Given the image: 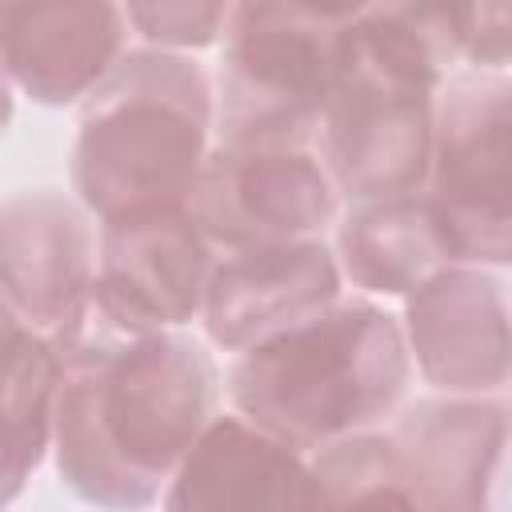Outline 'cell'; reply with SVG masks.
I'll list each match as a JSON object with an SVG mask.
<instances>
[{
  "label": "cell",
  "instance_id": "cell-1",
  "mask_svg": "<svg viewBox=\"0 0 512 512\" xmlns=\"http://www.w3.org/2000/svg\"><path fill=\"white\" fill-rule=\"evenodd\" d=\"M52 348V456L64 488L100 512H144L216 416L212 356L184 332L112 320L92 292Z\"/></svg>",
  "mask_w": 512,
  "mask_h": 512
},
{
  "label": "cell",
  "instance_id": "cell-2",
  "mask_svg": "<svg viewBox=\"0 0 512 512\" xmlns=\"http://www.w3.org/2000/svg\"><path fill=\"white\" fill-rule=\"evenodd\" d=\"M460 60V4H360L312 144L348 204L424 188L432 108Z\"/></svg>",
  "mask_w": 512,
  "mask_h": 512
},
{
  "label": "cell",
  "instance_id": "cell-3",
  "mask_svg": "<svg viewBox=\"0 0 512 512\" xmlns=\"http://www.w3.org/2000/svg\"><path fill=\"white\" fill-rule=\"evenodd\" d=\"M400 320L352 296L236 352L228 400L240 420L312 456L372 432L408 388Z\"/></svg>",
  "mask_w": 512,
  "mask_h": 512
},
{
  "label": "cell",
  "instance_id": "cell-4",
  "mask_svg": "<svg viewBox=\"0 0 512 512\" xmlns=\"http://www.w3.org/2000/svg\"><path fill=\"white\" fill-rule=\"evenodd\" d=\"M212 84L192 56L124 48L80 100L72 192L96 220L188 208L212 152Z\"/></svg>",
  "mask_w": 512,
  "mask_h": 512
},
{
  "label": "cell",
  "instance_id": "cell-5",
  "mask_svg": "<svg viewBox=\"0 0 512 512\" xmlns=\"http://www.w3.org/2000/svg\"><path fill=\"white\" fill-rule=\"evenodd\" d=\"M360 4H228L216 144L308 148L320 108L340 76L348 24Z\"/></svg>",
  "mask_w": 512,
  "mask_h": 512
},
{
  "label": "cell",
  "instance_id": "cell-6",
  "mask_svg": "<svg viewBox=\"0 0 512 512\" xmlns=\"http://www.w3.org/2000/svg\"><path fill=\"white\" fill-rule=\"evenodd\" d=\"M456 264L504 268L512 260V80L508 72H452L432 108L424 176Z\"/></svg>",
  "mask_w": 512,
  "mask_h": 512
},
{
  "label": "cell",
  "instance_id": "cell-7",
  "mask_svg": "<svg viewBox=\"0 0 512 512\" xmlns=\"http://www.w3.org/2000/svg\"><path fill=\"white\" fill-rule=\"evenodd\" d=\"M332 192L312 148L212 144L188 212L216 256L324 240L336 220Z\"/></svg>",
  "mask_w": 512,
  "mask_h": 512
},
{
  "label": "cell",
  "instance_id": "cell-8",
  "mask_svg": "<svg viewBox=\"0 0 512 512\" xmlns=\"http://www.w3.org/2000/svg\"><path fill=\"white\" fill-rule=\"evenodd\" d=\"M216 252L188 208H144L100 220L96 304L140 332H176L200 320Z\"/></svg>",
  "mask_w": 512,
  "mask_h": 512
},
{
  "label": "cell",
  "instance_id": "cell-9",
  "mask_svg": "<svg viewBox=\"0 0 512 512\" xmlns=\"http://www.w3.org/2000/svg\"><path fill=\"white\" fill-rule=\"evenodd\" d=\"M396 480L420 512H496L508 404L500 396H428L384 432Z\"/></svg>",
  "mask_w": 512,
  "mask_h": 512
},
{
  "label": "cell",
  "instance_id": "cell-10",
  "mask_svg": "<svg viewBox=\"0 0 512 512\" xmlns=\"http://www.w3.org/2000/svg\"><path fill=\"white\" fill-rule=\"evenodd\" d=\"M404 348L444 396H500L512 368L508 300L488 268L448 264L404 296Z\"/></svg>",
  "mask_w": 512,
  "mask_h": 512
},
{
  "label": "cell",
  "instance_id": "cell-11",
  "mask_svg": "<svg viewBox=\"0 0 512 512\" xmlns=\"http://www.w3.org/2000/svg\"><path fill=\"white\" fill-rule=\"evenodd\" d=\"M96 236L76 196L56 188L0 200V296L40 336H56L88 300Z\"/></svg>",
  "mask_w": 512,
  "mask_h": 512
},
{
  "label": "cell",
  "instance_id": "cell-12",
  "mask_svg": "<svg viewBox=\"0 0 512 512\" xmlns=\"http://www.w3.org/2000/svg\"><path fill=\"white\" fill-rule=\"evenodd\" d=\"M340 268L324 240L216 256L200 324L224 352H244L340 300Z\"/></svg>",
  "mask_w": 512,
  "mask_h": 512
},
{
  "label": "cell",
  "instance_id": "cell-13",
  "mask_svg": "<svg viewBox=\"0 0 512 512\" xmlns=\"http://www.w3.org/2000/svg\"><path fill=\"white\" fill-rule=\"evenodd\" d=\"M164 512H320L312 460L248 420L212 416L164 484Z\"/></svg>",
  "mask_w": 512,
  "mask_h": 512
},
{
  "label": "cell",
  "instance_id": "cell-14",
  "mask_svg": "<svg viewBox=\"0 0 512 512\" xmlns=\"http://www.w3.org/2000/svg\"><path fill=\"white\" fill-rule=\"evenodd\" d=\"M120 4H0V72L44 108L84 100L124 56Z\"/></svg>",
  "mask_w": 512,
  "mask_h": 512
},
{
  "label": "cell",
  "instance_id": "cell-15",
  "mask_svg": "<svg viewBox=\"0 0 512 512\" xmlns=\"http://www.w3.org/2000/svg\"><path fill=\"white\" fill-rule=\"evenodd\" d=\"M332 256L340 276L372 296H408L432 272L456 264L424 192L348 204Z\"/></svg>",
  "mask_w": 512,
  "mask_h": 512
},
{
  "label": "cell",
  "instance_id": "cell-16",
  "mask_svg": "<svg viewBox=\"0 0 512 512\" xmlns=\"http://www.w3.org/2000/svg\"><path fill=\"white\" fill-rule=\"evenodd\" d=\"M60 384V360L48 340L16 376L0 384V512L24 492L44 452L52 448V404Z\"/></svg>",
  "mask_w": 512,
  "mask_h": 512
},
{
  "label": "cell",
  "instance_id": "cell-17",
  "mask_svg": "<svg viewBox=\"0 0 512 512\" xmlns=\"http://www.w3.org/2000/svg\"><path fill=\"white\" fill-rule=\"evenodd\" d=\"M320 488V512H420L396 480L380 432H360L308 456Z\"/></svg>",
  "mask_w": 512,
  "mask_h": 512
},
{
  "label": "cell",
  "instance_id": "cell-18",
  "mask_svg": "<svg viewBox=\"0 0 512 512\" xmlns=\"http://www.w3.org/2000/svg\"><path fill=\"white\" fill-rule=\"evenodd\" d=\"M128 28L140 32L144 48H160V52H196L220 40L224 20H228V4H212V0H172V4H128L124 8Z\"/></svg>",
  "mask_w": 512,
  "mask_h": 512
},
{
  "label": "cell",
  "instance_id": "cell-19",
  "mask_svg": "<svg viewBox=\"0 0 512 512\" xmlns=\"http://www.w3.org/2000/svg\"><path fill=\"white\" fill-rule=\"evenodd\" d=\"M512 48L508 4H460V60L472 72H504Z\"/></svg>",
  "mask_w": 512,
  "mask_h": 512
},
{
  "label": "cell",
  "instance_id": "cell-20",
  "mask_svg": "<svg viewBox=\"0 0 512 512\" xmlns=\"http://www.w3.org/2000/svg\"><path fill=\"white\" fill-rule=\"evenodd\" d=\"M48 348V336H40L36 328H28L16 312H12V304L0 296V384L8 380V376H16L32 356H40Z\"/></svg>",
  "mask_w": 512,
  "mask_h": 512
},
{
  "label": "cell",
  "instance_id": "cell-21",
  "mask_svg": "<svg viewBox=\"0 0 512 512\" xmlns=\"http://www.w3.org/2000/svg\"><path fill=\"white\" fill-rule=\"evenodd\" d=\"M12 112H16V100H12V84H8V76L0 72V136L8 132V124H12Z\"/></svg>",
  "mask_w": 512,
  "mask_h": 512
}]
</instances>
